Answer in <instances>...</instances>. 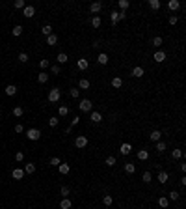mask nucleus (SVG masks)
Here are the masks:
<instances>
[{"label":"nucleus","instance_id":"nucleus-3","mask_svg":"<svg viewBox=\"0 0 186 209\" xmlns=\"http://www.w3.org/2000/svg\"><path fill=\"white\" fill-rule=\"evenodd\" d=\"M26 138H28V140H39V138H41V131H39V129H34V127H32V129H26Z\"/></svg>","mask_w":186,"mask_h":209},{"label":"nucleus","instance_id":"nucleus-35","mask_svg":"<svg viewBox=\"0 0 186 209\" xmlns=\"http://www.w3.org/2000/svg\"><path fill=\"white\" fill-rule=\"evenodd\" d=\"M158 206L166 209V207L169 206V200H168V198H164V196H160V198H158Z\"/></svg>","mask_w":186,"mask_h":209},{"label":"nucleus","instance_id":"nucleus-55","mask_svg":"<svg viewBox=\"0 0 186 209\" xmlns=\"http://www.w3.org/2000/svg\"><path fill=\"white\" fill-rule=\"evenodd\" d=\"M22 131H24V127H22L21 123H17V125H15V133H22Z\"/></svg>","mask_w":186,"mask_h":209},{"label":"nucleus","instance_id":"nucleus-11","mask_svg":"<svg viewBox=\"0 0 186 209\" xmlns=\"http://www.w3.org/2000/svg\"><path fill=\"white\" fill-rule=\"evenodd\" d=\"M101 10H102V2H93L91 6H89V11H91V13H101Z\"/></svg>","mask_w":186,"mask_h":209},{"label":"nucleus","instance_id":"nucleus-17","mask_svg":"<svg viewBox=\"0 0 186 209\" xmlns=\"http://www.w3.org/2000/svg\"><path fill=\"white\" fill-rule=\"evenodd\" d=\"M22 170H24V174H28V176H32L35 172V164L34 163H26V166L22 168Z\"/></svg>","mask_w":186,"mask_h":209},{"label":"nucleus","instance_id":"nucleus-38","mask_svg":"<svg viewBox=\"0 0 186 209\" xmlns=\"http://www.w3.org/2000/svg\"><path fill=\"white\" fill-rule=\"evenodd\" d=\"M41 34L43 35H50V34H52V26H50V25H45L41 28Z\"/></svg>","mask_w":186,"mask_h":209},{"label":"nucleus","instance_id":"nucleus-14","mask_svg":"<svg viewBox=\"0 0 186 209\" xmlns=\"http://www.w3.org/2000/svg\"><path fill=\"white\" fill-rule=\"evenodd\" d=\"M168 179H169V174H168V172H164V170H160V172H158V181H160L162 185H164V183H168Z\"/></svg>","mask_w":186,"mask_h":209},{"label":"nucleus","instance_id":"nucleus-13","mask_svg":"<svg viewBox=\"0 0 186 209\" xmlns=\"http://www.w3.org/2000/svg\"><path fill=\"white\" fill-rule=\"evenodd\" d=\"M181 6H183V4H181L179 0H169V2H168V7H169L171 11H177V10H179Z\"/></svg>","mask_w":186,"mask_h":209},{"label":"nucleus","instance_id":"nucleus-32","mask_svg":"<svg viewBox=\"0 0 186 209\" xmlns=\"http://www.w3.org/2000/svg\"><path fill=\"white\" fill-rule=\"evenodd\" d=\"M67 60H69V58H67V54H65V52H60V54L56 56V62H58V64H65Z\"/></svg>","mask_w":186,"mask_h":209},{"label":"nucleus","instance_id":"nucleus-40","mask_svg":"<svg viewBox=\"0 0 186 209\" xmlns=\"http://www.w3.org/2000/svg\"><path fill=\"white\" fill-rule=\"evenodd\" d=\"M60 194L63 196V198H69V194H71V189H69V187H62V189H60Z\"/></svg>","mask_w":186,"mask_h":209},{"label":"nucleus","instance_id":"nucleus-30","mask_svg":"<svg viewBox=\"0 0 186 209\" xmlns=\"http://www.w3.org/2000/svg\"><path fill=\"white\" fill-rule=\"evenodd\" d=\"M125 172H126V174H134V172H136V164L126 163V164H125Z\"/></svg>","mask_w":186,"mask_h":209},{"label":"nucleus","instance_id":"nucleus-6","mask_svg":"<svg viewBox=\"0 0 186 209\" xmlns=\"http://www.w3.org/2000/svg\"><path fill=\"white\" fill-rule=\"evenodd\" d=\"M130 75H132L134 78H141V77L145 75V69L141 67V65H136V67H134L132 71H130Z\"/></svg>","mask_w":186,"mask_h":209},{"label":"nucleus","instance_id":"nucleus-10","mask_svg":"<svg viewBox=\"0 0 186 209\" xmlns=\"http://www.w3.org/2000/svg\"><path fill=\"white\" fill-rule=\"evenodd\" d=\"M11 177H13V179H22V177H24V170H22V168H13Z\"/></svg>","mask_w":186,"mask_h":209},{"label":"nucleus","instance_id":"nucleus-26","mask_svg":"<svg viewBox=\"0 0 186 209\" xmlns=\"http://www.w3.org/2000/svg\"><path fill=\"white\" fill-rule=\"evenodd\" d=\"M47 80H49V75H47L45 71H41V73L37 75V82H39V84H45Z\"/></svg>","mask_w":186,"mask_h":209},{"label":"nucleus","instance_id":"nucleus-19","mask_svg":"<svg viewBox=\"0 0 186 209\" xmlns=\"http://www.w3.org/2000/svg\"><path fill=\"white\" fill-rule=\"evenodd\" d=\"M112 86H114L116 90H119L121 86H123V78H121V77H114V78H112Z\"/></svg>","mask_w":186,"mask_h":209},{"label":"nucleus","instance_id":"nucleus-47","mask_svg":"<svg viewBox=\"0 0 186 209\" xmlns=\"http://www.w3.org/2000/svg\"><path fill=\"white\" fill-rule=\"evenodd\" d=\"M50 71H52L54 75H60V73H62V67H60L58 64H54V65H50Z\"/></svg>","mask_w":186,"mask_h":209},{"label":"nucleus","instance_id":"nucleus-9","mask_svg":"<svg viewBox=\"0 0 186 209\" xmlns=\"http://www.w3.org/2000/svg\"><path fill=\"white\" fill-rule=\"evenodd\" d=\"M119 151H121V155H130V151H132V146H130L129 142H125V144H121Z\"/></svg>","mask_w":186,"mask_h":209},{"label":"nucleus","instance_id":"nucleus-44","mask_svg":"<svg viewBox=\"0 0 186 209\" xmlns=\"http://www.w3.org/2000/svg\"><path fill=\"white\" fill-rule=\"evenodd\" d=\"M106 166H116V157L114 155L106 157Z\"/></svg>","mask_w":186,"mask_h":209},{"label":"nucleus","instance_id":"nucleus-46","mask_svg":"<svg viewBox=\"0 0 186 209\" xmlns=\"http://www.w3.org/2000/svg\"><path fill=\"white\" fill-rule=\"evenodd\" d=\"M13 6L17 7V10H24V6H26V4H24V0H15V4H13Z\"/></svg>","mask_w":186,"mask_h":209},{"label":"nucleus","instance_id":"nucleus-52","mask_svg":"<svg viewBox=\"0 0 186 209\" xmlns=\"http://www.w3.org/2000/svg\"><path fill=\"white\" fill-rule=\"evenodd\" d=\"M49 60H39V67H41V69H47V67H49Z\"/></svg>","mask_w":186,"mask_h":209},{"label":"nucleus","instance_id":"nucleus-21","mask_svg":"<svg viewBox=\"0 0 186 209\" xmlns=\"http://www.w3.org/2000/svg\"><path fill=\"white\" fill-rule=\"evenodd\" d=\"M4 92H6V95H15V93H17V86H13V84H9V86H6V90H4Z\"/></svg>","mask_w":186,"mask_h":209},{"label":"nucleus","instance_id":"nucleus-8","mask_svg":"<svg viewBox=\"0 0 186 209\" xmlns=\"http://www.w3.org/2000/svg\"><path fill=\"white\" fill-rule=\"evenodd\" d=\"M153 58H155V62H158V64H162V62L166 60V52H164L162 49H158L156 52H155V56H153Z\"/></svg>","mask_w":186,"mask_h":209},{"label":"nucleus","instance_id":"nucleus-25","mask_svg":"<svg viewBox=\"0 0 186 209\" xmlns=\"http://www.w3.org/2000/svg\"><path fill=\"white\" fill-rule=\"evenodd\" d=\"M101 25H102L101 17H99V15H93V19H91V26H93V28H101Z\"/></svg>","mask_w":186,"mask_h":209},{"label":"nucleus","instance_id":"nucleus-43","mask_svg":"<svg viewBox=\"0 0 186 209\" xmlns=\"http://www.w3.org/2000/svg\"><path fill=\"white\" fill-rule=\"evenodd\" d=\"M67 114H69V108H67V106H60V110H58V116L63 118V116H67Z\"/></svg>","mask_w":186,"mask_h":209},{"label":"nucleus","instance_id":"nucleus-28","mask_svg":"<svg viewBox=\"0 0 186 209\" xmlns=\"http://www.w3.org/2000/svg\"><path fill=\"white\" fill-rule=\"evenodd\" d=\"M102 204H104L106 207H110V206L114 204V198H112L110 194H104V196H102Z\"/></svg>","mask_w":186,"mask_h":209},{"label":"nucleus","instance_id":"nucleus-27","mask_svg":"<svg viewBox=\"0 0 186 209\" xmlns=\"http://www.w3.org/2000/svg\"><path fill=\"white\" fill-rule=\"evenodd\" d=\"M138 159L140 161H147L149 159V151L147 149H140V151H138Z\"/></svg>","mask_w":186,"mask_h":209},{"label":"nucleus","instance_id":"nucleus-18","mask_svg":"<svg viewBox=\"0 0 186 209\" xmlns=\"http://www.w3.org/2000/svg\"><path fill=\"white\" fill-rule=\"evenodd\" d=\"M97 62H99L101 65H106V64H108V54H106V52H101V54L97 56Z\"/></svg>","mask_w":186,"mask_h":209},{"label":"nucleus","instance_id":"nucleus-33","mask_svg":"<svg viewBox=\"0 0 186 209\" xmlns=\"http://www.w3.org/2000/svg\"><path fill=\"white\" fill-rule=\"evenodd\" d=\"M149 7L151 10H160V0H149Z\"/></svg>","mask_w":186,"mask_h":209},{"label":"nucleus","instance_id":"nucleus-48","mask_svg":"<svg viewBox=\"0 0 186 209\" xmlns=\"http://www.w3.org/2000/svg\"><path fill=\"white\" fill-rule=\"evenodd\" d=\"M58 123H60V120H58L56 116H54V118H50V120H49V125H50V127H58Z\"/></svg>","mask_w":186,"mask_h":209},{"label":"nucleus","instance_id":"nucleus-2","mask_svg":"<svg viewBox=\"0 0 186 209\" xmlns=\"http://www.w3.org/2000/svg\"><path fill=\"white\" fill-rule=\"evenodd\" d=\"M62 99V92H60V88H52L49 92V101L50 103H58V101Z\"/></svg>","mask_w":186,"mask_h":209},{"label":"nucleus","instance_id":"nucleus-24","mask_svg":"<svg viewBox=\"0 0 186 209\" xmlns=\"http://www.w3.org/2000/svg\"><path fill=\"white\" fill-rule=\"evenodd\" d=\"M60 207L62 209H71V207H73V202H71L69 198H63L62 202H60Z\"/></svg>","mask_w":186,"mask_h":209},{"label":"nucleus","instance_id":"nucleus-54","mask_svg":"<svg viewBox=\"0 0 186 209\" xmlns=\"http://www.w3.org/2000/svg\"><path fill=\"white\" fill-rule=\"evenodd\" d=\"M78 121H80V118H78V116H74L73 120H71V127H74V125H78Z\"/></svg>","mask_w":186,"mask_h":209},{"label":"nucleus","instance_id":"nucleus-5","mask_svg":"<svg viewBox=\"0 0 186 209\" xmlns=\"http://www.w3.org/2000/svg\"><path fill=\"white\" fill-rule=\"evenodd\" d=\"M74 146H76L78 149H84L86 146H88V136H84V135L76 136V140H74Z\"/></svg>","mask_w":186,"mask_h":209},{"label":"nucleus","instance_id":"nucleus-16","mask_svg":"<svg viewBox=\"0 0 186 209\" xmlns=\"http://www.w3.org/2000/svg\"><path fill=\"white\" fill-rule=\"evenodd\" d=\"M58 170H60V174H62V176H65V174H69V172H71V166H69L67 163H62L60 166H58Z\"/></svg>","mask_w":186,"mask_h":209},{"label":"nucleus","instance_id":"nucleus-49","mask_svg":"<svg viewBox=\"0 0 186 209\" xmlns=\"http://www.w3.org/2000/svg\"><path fill=\"white\" fill-rule=\"evenodd\" d=\"M62 164V161L58 159V157H52V159H50V166H60Z\"/></svg>","mask_w":186,"mask_h":209},{"label":"nucleus","instance_id":"nucleus-15","mask_svg":"<svg viewBox=\"0 0 186 209\" xmlns=\"http://www.w3.org/2000/svg\"><path fill=\"white\" fill-rule=\"evenodd\" d=\"M76 65H78V69H82V71H86V69H88V67H89V62H88V60H86V58H80V60H78V62H76Z\"/></svg>","mask_w":186,"mask_h":209},{"label":"nucleus","instance_id":"nucleus-42","mask_svg":"<svg viewBox=\"0 0 186 209\" xmlns=\"http://www.w3.org/2000/svg\"><path fill=\"white\" fill-rule=\"evenodd\" d=\"M179 198H181L179 192H177V191H171V192H169V198H168V200H173V202H177Z\"/></svg>","mask_w":186,"mask_h":209},{"label":"nucleus","instance_id":"nucleus-22","mask_svg":"<svg viewBox=\"0 0 186 209\" xmlns=\"http://www.w3.org/2000/svg\"><path fill=\"white\" fill-rule=\"evenodd\" d=\"M160 136H162V133L158 131V129H155V131H153L151 135H149V138H151L153 142H160Z\"/></svg>","mask_w":186,"mask_h":209},{"label":"nucleus","instance_id":"nucleus-36","mask_svg":"<svg viewBox=\"0 0 186 209\" xmlns=\"http://www.w3.org/2000/svg\"><path fill=\"white\" fill-rule=\"evenodd\" d=\"M22 30H24V28H22V26H21V25H17V26H15V28H13V30H11V34H13V35H15V37H19V35H21V34H22Z\"/></svg>","mask_w":186,"mask_h":209},{"label":"nucleus","instance_id":"nucleus-34","mask_svg":"<svg viewBox=\"0 0 186 209\" xmlns=\"http://www.w3.org/2000/svg\"><path fill=\"white\" fill-rule=\"evenodd\" d=\"M22 114H24V108H22V106H15L13 108V116L15 118H21Z\"/></svg>","mask_w":186,"mask_h":209},{"label":"nucleus","instance_id":"nucleus-31","mask_svg":"<svg viewBox=\"0 0 186 209\" xmlns=\"http://www.w3.org/2000/svg\"><path fill=\"white\" fill-rule=\"evenodd\" d=\"M117 6L121 7V11H125V10H129V7H130V2H129V0H119Z\"/></svg>","mask_w":186,"mask_h":209},{"label":"nucleus","instance_id":"nucleus-29","mask_svg":"<svg viewBox=\"0 0 186 209\" xmlns=\"http://www.w3.org/2000/svg\"><path fill=\"white\" fill-rule=\"evenodd\" d=\"M166 149H168V144H166V142H162V140L156 142V151H158V153H164Z\"/></svg>","mask_w":186,"mask_h":209},{"label":"nucleus","instance_id":"nucleus-4","mask_svg":"<svg viewBox=\"0 0 186 209\" xmlns=\"http://www.w3.org/2000/svg\"><path fill=\"white\" fill-rule=\"evenodd\" d=\"M91 108H93V103L89 99H82L80 103H78V110H80V112H91Z\"/></svg>","mask_w":186,"mask_h":209},{"label":"nucleus","instance_id":"nucleus-39","mask_svg":"<svg viewBox=\"0 0 186 209\" xmlns=\"http://www.w3.org/2000/svg\"><path fill=\"white\" fill-rule=\"evenodd\" d=\"M69 93H71V97H73V99H78V97H80V90H78V88H71Z\"/></svg>","mask_w":186,"mask_h":209},{"label":"nucleus","instance_id":"nucleus-37","mask_svg":"<svg viewBox=\"0 0 186 209\" xmlns=\"http://www.w3.org/2000/svg\"><path fill=\"white\" fill-rule=\"evenodd\" d=\"M183 155H184L183 149H173V151H171V157H173V159H183Z\"/></svg>","mask_w":186,"mask_h":209},{"label":"nucleus","instance_id":"nucleus-51","mask_svg":"<svg viewBox=\"0 0 186 209\" xmlns=\"http://www.w3.org/2000/svg\"><path fill=\"white\" fill-rule=\"evenodd\" d=\"M22 159H24V153H22V151H17V153H15V161H17V163H21Z\"/></svg>","mask_w":186,"mask_h":209},{"label":"nucleus","instance_id":"nucleus-7","mask_svg":"<svg viewBox=\"0 0 186 209\" xmlns=\"http://www.w3.org/2000/svg\"><path fill=\"white\" fill-rule=\"evenodd\" d=\"M22 15H24V17H28V19H32V17L35 15V7H34V6H24Z\"/></svg>","mask_w":186,"mask_h":209},{"label":"nucleus","instance_id":"nucleus-20","mask_svg":"<svg viewBox=\"0 0 186 209\" xmlns=\"http://www.w3.org/2000/svg\"><path fill=\"white\" fill-rule=\"evenodd\" d=\"M56 43H58V35L56 34H50V35H47V45H56Z\"/></svg>","mask_w":186,"mask_h":209},{"label":"nucleus","instance_id":"nucleus-50","mask_svg":"<svg viewBox=\"0 0 186 209\" xmlns=\"http://www.w3.org/2000/svg\"><path fill=\"white\" fill-rule=\"evenodd\" d=\"M19 62L26 64V62H28V54H26V52H21V54H19Z\"/></svg>","mask_w":186,"mask_h":209},{"label":"nucleus","instance_id":"nucleus-41","mask_svg":"<svg viewBox=\"0 0 186 209\" xmlns=\"http://www.w3.org/2000/svg\"><path fill=\"white\" fill-rule=\"evenodd\" d=\"M162 43H164V39H162L160 35H156V37H153V45H155V47H158V49H160V45H162Z\"/></svg>","mask_w":186,"mask_h":209},{"label":"nucleus","instance_id":"nucleus-45","mask_svg":"<svg viewBox=\"0 0 186 209\" xmlns=\"http://www.w3.org/2000/svg\"><path fill=\"white\" fill-rule=\"evenodd\" d=\"M141 179H143V181H145V183H149V181H151V179H153V176H151V172H149V170H147V172H143V176H141Z\"/></svg>","mask_w":186,"mask_h":209},{"label":"nucleus","instance_id":"nucleus-1","mask_svg":"<svg viewBox=\"0 0 186 209\" xmlns=\"http://www.w3.org/2000/svg\"><path fill=\"white\" fill-rule=\"evenodd\" d=\"M125 17H126L125 11H116V10H114L112 13H110V21H112V25H117V22H119L121 19H125Z\"/></svg>","mask_w":186,"mask_h":209},{"label":"nucleus","instance_id":"nucleus-23","mask_svg":"<svg viewBox=\"0 0 186 209\" xmlns=\"http://www.w3.org/2000/svg\"><path fill=\"white\" fill-rule=\"evenodd\" d=\"M89 88V80L88 78H80L78 80V90H88Z\"/></svg>","mask_w":186,"mask_h":209},{"label":"nucleus","instance_id":"nucleus-12","mask_svg":"<svg viewBox=\"0 0 186 209\" xmlns=\"http://www.w3.org/2000/svg\"><path fill=\"white\" fill-rule=\"evenodd\" d=\"M89 118H91L93 123H101V121H102V114H101V112H97V110H93Z\"/></svg>","mask_w":186,"mask_h":209},{"label":"nucleus","instance_id":"nucleus-53","mask_svg":"<svg viewBox=\"0 0 186 209\" xmlns=\"http://www.w3.org/2000/svg\"><path fill=\"white\" fill-rule=\"evenodd\" d=\"M177 22H179V17H177V15H171V17H169V25H173V26H175Z\"/></svg>","mask_w":186,"mask_h":209}]
</instances>
